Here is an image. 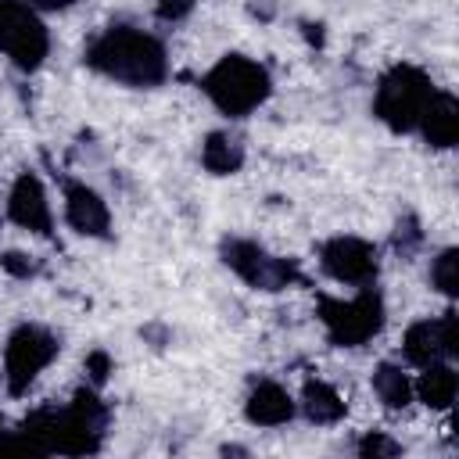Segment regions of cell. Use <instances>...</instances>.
<instances>
[{
	"label": "cell",
	"mask_w": 459,
	"mask_h": 459,
	"mask_svg": "<svg viewBox=\"0 0 459 459\" xmlns=\"http://www.w3.org/2000/svg\"><path fill=\"white\" fill-rule=\"evenodd\" d=\"M294 398L276 384V380H258L244 402V416L255 427H283L294 416Z\"/></svg>",
	"instance_id": "14"
},
{
	"label": "cell",
	"mask_w": 459,
	"mask_h": 459,
	"mask_svg": "<svg viewBox=\"0 0 459 459\" xmlns=\"http://www.w3.org/2000/svg\"><path fill=\"white\" fill-rule=\"evenodd\" d=\"M455 391H459V377H455V369H452L448 362H430V366H423L420 380L412 384V394H420V402H423L427 409H437V412L455 402Z\"/></svg>",
	"instance_id": "15"
},
{
	"label": "cell",
	"mask_w": 459,
	"mask_h": 459,
	"mask_svg": "<svg viewBox=\"0 0 459 459\" xmlns=\"http://www.w3.org/2000/svg\"><path fill=\"white\" fill-rule=\"evenodd\" d=\"M93 72L126 86H158L169 75L165 43L133 25H108L82 57Z\"/></svg>",
	"instance_id": "2"
},
{
	"label": "cell",
	"mask_w": 459,
	"mask_h": 459,
	"mask_svg": "<svg viewBox=\"0 0 459 459\" xmlns=\"http://www.w3.org/2000/svg\"><path fill=\"white\" fill-rule=\"evenodd\" d=\"M201 90L208 93V100L230 115V118H244L251 115L255 108H262L269 100V90H273V79L269 72L244 57V54H226L204 79H201Z\"/></svg>",
	"instance_id": "3"
},
{
	"label": "cell",
	"mask_w": 459,
	"mask_h": 459,
	"mask_svg": "<svg viewBox=\"0 0 459 459\" xmlns=\"http://www.w3.org/2000/svg\"><path fill=\"white\" fill-rule=\"evenodd\" d=\"M108 427V405L97 398L93 387H79L65 409L43 405L22 420V437L29 441L32 455L61 452V455H90L100 448Z\"/></svg>",
	"instance_id": "1"
},
{
	"label": "cell",
	"mask_w": 459,
	"mask_h": 459,
	"mask_svg": "<svg viewBox=\"0 0 459 459\" xmlns=\"http://www.w3.org/2000/svg\"><path fill=\"white\" fill-rule=\"evenodd\" d=\"M65 219L82 237H108L111 230V212L104 197L86 183H65Z\"/></svg>",
	"instance_id": "12"
},
{
	"label": "cell",
	"mask_w": 459,
	"mask_h": 459,
	"mask_svg": "<svg viewBox=\"0 0 459 459\" xmlns=\"http://www.w3.org/2000/svg\"><path fill=\"white\" fill-rule=\"evenodd\" d=\"M402 351L412 366H430V362H448L459 355V319L455 312H441L437 319H420L405 330Z\"/></svg>",
	"instance_id": "10"
},
{
	"label": "cell",
	"mask_w": 459,
	"mask_h": 459,
	"mask_svg": "<svg viewBox=\"0 0 459 459\" xmlns=\"http://www.w3.org/2000/svg\"><path fill=\"white\" fill-rule=\"evenodd\" d=\"M301 412L312 420V423H337L344 420L348 412V402L337 394V387H330L326 380H308L305 391H301Z\"/></svg>",
	"instance_id": "16"
},
{
	"label": "cell",
	"mask_w": 459,
	"mask_h": 459,
	"mask_svg": "<svg viewBox=\"0 0 459 459\" xmlns=\"http://www.w3.org/2000/svg\"><path fill=\"white\" fill-rule=\"evenodd\" d=\"M32 7H39V11H65V7H72L75 0H29Z\"/></svg>",
	"instance_id": "26"
},
{
	"label": "cell",
	"mask_w": 459,
	"mask_h": 459,
	"mask_svg": "<svg viewBox=\"0 0 459 459\" xmlns=\"http://www.w3.org/2000/svg\"><path fill=\"white\" fill-rule=\"evenodd\" d=\"M0 269H7L11 276L25 280V276L36 273V262H32L29 255H22V251H4V255H0Z\"/></svg>",
	"instance_id": "22"
},
{
	"label": "cell",
	"mask_w": 459,
	"mask_h": 459,
	"mask_svg": "<svg viewBox=\"0 0 459 459\" xmlns=\"http://www.w3.org/2000/svg\"><path fill=\"white\" fill-rule=\"evenodd\" d=\"M222 262L255 290H283L290 283L301 280L298 265L290 258H276L269 255L262 244L244 240V237H230L222 240Z\"/></svg>",
	"instance_id": "8"
},
{
	"label": "cell",
	"mask_w": 459,
	"mask_h": 459,
	"mask_svg": "<svg viewBox=\"0 0 459 459\" xmlns=\"http://www.w3.org/2000/svg\"><path fill=\"white\" fill-rule=\"evenodd\" d=\"M247 7H251V14H258L262 22H269V18L276 14V0H251Z\"/></svg>",
	"instance_id": "25"
},
{
	"label": "cell",
	"mask_w": 459,
	"mask_h": 459,
	"mask_svg": "<svg viewBox=\"0 0 459 459\" xmlns=\"http://www.w3.org/2000/svg\"><path fill=\"white\" fill-rule=\"evenodd\" d=\"M373 394L380 398L384 409H405L412 402V380L402 373V366L380 362L373 369Z\"/></svg>",
	"instance_id": "18"
},
{
	"label": "cell",
	"mask_w": 459,
	"mask_h": 459,
	"mask_svg": "<svg viewBox=\"0 0 459 459\" xmlns=\"http://www.w3.org/2000/svg\"><path fill=\"white\" fill-rule=\"evenodd\" d=\"M7 219L18 222L22 230H32L39 237H50L54 233V215H50V201H47V190L39 183L36 172H22L7 194Z\"/></svg>",
	"instance_id": "11"
},
{
	"label": "cell",
	"mask_w": 459,
	"mask_h": 459,
	"mask_svg": "<svg viewBox=\"0 0 459 459\" xmlns=\"http://www.w3.org/2000/svg\"><path fill=\"white\" fill-rule=\"evenodd\" d=\"M398 452H402V445H398V441H391V437H384V434H366V437L359 441V455H366V459L398 455Z\"/></svg>",
	"instance_id": "21"
},
{
	"label": "cell",
	"mask_w": 459,
	"mask_h": 459,
	"mask_svg": "<svg viewBox=\"0 0 459 459\" xmlns=\"http://www.w3.org/2000/svg\"><path fill=\"white\" fill-rule=\"evenodd\" d=\"M319 319L326 326L330 344L337 348H362L384 330V298L380 290L362 287L355 298H319Z\"/></svg>",
	"instance_id": "5"
},
{
	"label": "cell",
	"mask_w": 459,
	"mask_h": 459,
	"mask_svg": "<svg viewBox=\"0 0 459 459\" xmlns=\"http://www.w3.org/2000/svg\"><path fill=\"white\" fill-rule=\"evenodd\" d=\"M201 165L212 176H233L244 165V147L230 133H208L201 143Z\"/></svg>",
	"instance_id": "17"
},
{
	"label": "cell",
	"mask_w": 459,
	"mask_h": 459,
	"mask_svg": "<svg viewBox=\"0 0 459 459\" xmlns=\"http://www.w3.org/2000/svg\"><path fill=\"white\" fill-rule=\"evenodd\" d=\"M57 337L43 326H32V323H22L11 337H7V348H4V377H7V391L11 394H25L29 384L57 359Z\"/></svg>",
	"instance_id": "7"
},
{
	"label": "cell",
	"mask_w": 459,
	"mask_h": 459,
	"mask_svg": "<svg viewBox=\"0 0 459 459\" xmlns=\"http://www.w3.org/2000/svg\"><path fill=\"white\" fill-rule=\"evenodd\" d=\"M86 373H90V384H93V387H100V384L108 380V373H111V355H108V351H100V348H97V351H90V355H86Z\"/></svg>",
	"instance_id": "23"
},
{
	"label": "cell",
	"mask_w": 459,
	"mask_h": 459,
	"mask_svg": "<svg viewBox=\"0 0 459 459\" xmlns=\"http://www.w3.org/2000/svg\"><path fill=\"white\" fill-rule=\"evenodd\" d=\"M50 50L47 25L25 0H0V54H7L22 72H36Z\"/></svg>",
	"instance_id": "6"
},
{
	"label": "cell",
	"mask_w": 459,
	"mask_h": 459,
	"mask_svg": "<svg viewBox=\"0 0 459 459\" xmlns=\"http://www.w3.org/2000/svg\"><path fill=\"white\" fill-rule=\"evenodd\" d=\"M455 265H459V251L455 247H445L434 262H430V283L441 290V294H455L459 290V280H455Z\"/></svg>",
	"instance_id": "19"
},
{
	"label": "cell",
	"mask_w": 459,
	"mask_h": 459,
	"mask_svg": "<svg viewBox=\"0 0 459 459\" xmlns=\"http://www.w3.org/2000/svg\"><path fill=\"white\" fill-rule=\"evenodd\" d=\"M319 265L330 280L351 283V287H369L377 280V247L362 237H333L319 247Z\"/></svg>",
	"instance_id": "9"
},
{
	"label": "cell",
	"mask_w": 459,
	"mask_h": 459,
	"mask_svg": "<svg viewBox=\"0 0 459 459\" xmlns=\"http://www.w3.org/2000/svg\"><path fill=\"white\" fill-rule=\"evenodd\" d=\"M194 11V0H158V18L161 22H179Z\"/></svg>",
	"instance_id": "24"
},
{
	"label": "cell",
	"mask_w": 459,
	"mask_h": 459,
	"mask_svg": "<svg viewBox=\"0 0 459 459\" xmlns=\"http://www.w3.org/2000/svg\"><path fill=\"white\" fill-rule=\"evenodd\" d=\"M416 129L423 133V140L430 147H437V151L452 147L459 140V104H455V97L445 93V90H434L430 100H427V108H423V115H420V126Z\"/></svg>",
	"instance_id": "13"
},
{
	"label": "cell",
	"mask_w": 459,
	"mask_h": 459,
	"mask_svg": "<svg viewBox=\"0 0 459 459\" xmlns=\"http://www.w3.org/2000/svg\"><path fill=\"white\" fill-rule=\"evenodd\" d=\"M437 86L430 82V75L416 65H394L380 86H377V100H373V115L394 129V133H409L420 126V115L430 100Z\"/></svg>",
	"instance_id": "4"
},
{
	"label": "cell",
	"mask_w": 459,
	"mask_h": 459,
	"mask_svg": "<svg viewBox=\"0 0 459 459\" xmlns=\"http://www.w3.org/2000/svg\"><path fill=\"white\" fill-rule=\"evenodd\" d=\"M420 240H423L420 222H416L412 215H405V219L398 222V230H394V251H398V255H412V251L420 247Z\"/></svg>",
	"instance_id": "20"
}]
</instances>
